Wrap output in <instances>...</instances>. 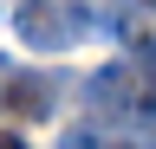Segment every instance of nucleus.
Segmentation results:
<instances>
[{
	"label": "nucleus",
	"mask_w": 156,
	"mask_h": 149,
	"mask_svg": "<svg viewBox=\"0 0 156 149\" xmlns=\"http://www.w3.org/2000/svg\"><path fill=\"white\" fill-rule=\"evenodd\" d=\"M13 26L33 52H65L91 32V7H58V0L39 7V0H26V7H13Z\"/></svg>",
	"instance_id": "nucleus-1"
},
{
	"label": "nucleus",
	"mask_w": 156,
	"mask_h": 149,
	"mask_svg": "<svg viewBox=\"0 0 156 149\" xmlns=\"http://www.w3.org/2000/svg\"><path fill=\"white\" fill-rule=\"evenodd\" d=\"M72 78H58V71H7V91H0V104L13 110V117H52L58 97H65Z\"/></svg>",
	"instance_id": "nucleus-2"
},
{
	"label": "nucleus",
	"mask_w": 156,
	"mask_h": 149,
	"mask_svg": "<svg viewBox=\"0 0 156 149\" xmlns=\"http://www.w3.org/2000/svg\"><path fill=\"white\" fill-rule=\"evenodd\" d=\"M78 91H85V104H91V110H136V71H130L124 59L104 65V71H91Z\"/></svg>",
	"instance_id": "nucleus-3"
},
{
	"label": "nucleus",
	"mask_w": 156,
	"mask_h": 149,
	"mask_svg": "<svg viewBox=\"0 0 156 149\" xmlns=\"http://www.w3.org/2000/svg\"><path fill=\"white\" fill-rule=\"evenodd\" d=\"M156 26V7H91V32L104 39H136Z\"/></svg>",
	"instance_id": "nucleus-4"
},
{
	"label": "nucleus",
	"mask_w": 156,
	"mask_h": 149,
	"mask_svg": "<svg viewBox=\"0 0 156 149\" xmlns=\"http://www.w3.org/2000/svg\"><path fill=\"white\" fill-rule=\"evenodd\" d=\"M58 149H104V136H98L91 123H78V130H65V136H58Z\"/></svg>",
	"instance_id": "nucleus-5"
},
{
	"label": "nucleus",
	"mask_w": 156,
	"mask_h": 149,
	"mask_svg": "<svg viewBox=\"0 0 156 149\" xmlns=\"http://www.w3.org/2000/svg\"><path fill=\"white\" fill-rule=\"evenodd\" d=\"M104 149H136V143H124V136H104Z\"/></svg>",
	"instance_id": "nucleus-6"
},
{
	"label": "nucleus",
	"mask_w": 156,
	"mask_h": 149,
	"mask_svg": "<svg viewBox=\"0 0 156 149\" xmlns=\"http://www.w3.org/2000/svg\"><path fill=\"white\" fill-rule=\"evenodd\" d=\"M0 149H26V143H20V136H0Z\"/></svg>",
	"instance_id": "nucleus-7"
},
{
	"label": "nucleus",
	"mask_w": 156,
	"mask_h": 149,
	"mask_svg": "<svg viewBox=\"0 0 156 149\" xmlns=\"http://www.w3.org/2000/svg\"><path fill=\"white\" fill-rule=\"evenodd\" d=\"M0 71H7V52H0Z\"/></svg>",
	"instance_id": "nucleus-8"
},
{
	"label": "nucleus",
	"mask_w": 156,
	"mask_h": 149,
	"mask_svg": "<svg viewBox=\"0 0 156 149\" xmlns=\"http://www.w3.org/2000/svg\"><path fill=\"white\" fill-rule=\"evenodd\" d=\"M150 65H156V46H150Z\"/></svg>",
	"instance_id": "nucleus-9"
}]
</instances>
